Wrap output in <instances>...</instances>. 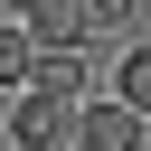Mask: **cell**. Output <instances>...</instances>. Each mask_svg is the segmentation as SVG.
<instances>
[{
    "label": "cell",
    "mask_w": 151,
    "mask_h": 151,
    "mask_svg": "<svg viewBox=\"0 0 151 151\" xmlns=\"http://www.w3.org/2000/svg\"><path fill=\"white\" fill-rule=\"evenodd\" d=\"M142 142H151V123L132 104H113V94H85L76 104V151H142Z\"/></svg>",
    "instance_id": "1"
},
{
    "label": "cell",
    "mask_w": 151,
    "mask_h": 151,
    "mask_svg": "<svg viewBox=\"0 0 151 151\" xmlns=\"http://www.w3.org/2000/svg\"><path fill=\"white\" fill-rule=\"evenodd\" d=\"M66 142H76V104L9 94V151H66Z\"/></svg>",
    "instance_id": "2"
},
{
    "label": "cell",
    "mask_w": 151,
    "mask_h": 151,
    "mask_svg": "<svg viewBox=\"0 0 151 151\" xmlns=\"http://www.w3.org/2000/svg\"><path fill=\"white\" fill-rule=\"evenodd\" d=\"M28 94H47V104H85V94H94V57H85V47H38Z\"/></svg>",
    "instance_id": "3"
},
{
    "label": "cell",
    "mask_w": 151,
    "mask_h": 151,
    "mask_svg": "<svg viewBox=\"0 0 151 151\" xmlns=\"http://www.w3.org/2000/svg\"><path fill=\"white\" fill-rule=\"evenodd\" d=\"M28 47H94V19H85V0H28Z\"/></svg>",
    "instance_id": "4"
},
{
    "label": "cell",
    "mask_w": 151,
    "mask_h": 151,
    "mask_svg": "<svg viewBox=\"0 0 151 151\" xmlns=\"http://www.w3.org/2000/svg\"><path fill=\"white\" fill-rule=\"evenodd\" d=\"M113 104H132V113H142V123H151V38H142V47H123V57H113Z\"/></svg>",
    "instance_id": "5"
},
{
    "label": "cell",
    "mask_w": 151,
    "mask_h": 151,
    "mask_svg": "<svg viewBox=\"0 0 151 151\" xmlns=\"http://www.w3.org/2000/svg\"><path fill=\"white\" fill-rule=\"evenodd\" d=\"M28 76H38V47L19 19H0V94H28Z\"/></svg>",
    "instance_id": "6"
},
{
    "label": "cell",
    "mask_w": 151,
    "mask_h": 151,
    "mask_svg": "<svg viewBox=\"0 0 151 151\" xmlns=\"http://www.w3.org/2000/svg\"><path fill=\"white\" fill-rule=\"evenodd\" d=\"M132 9H142V0H85V19H94V28H123Z\"/></svg>",
    "instance_id": "7"
},
{
    "label": "cell",
    "mask_w": 151,
    "mask_h": 151,
    "mask_svg": "<svg viewBox=\"0 0 151 151\" xmlns=\"http://www.w3.org/2000/svg\"><path fill=\"white\" fill-rule=\"evenodd\" d=\"M0 19H28V0H0Z\"/></svg>",
    "instance_id": "8"
}]
</instances>
